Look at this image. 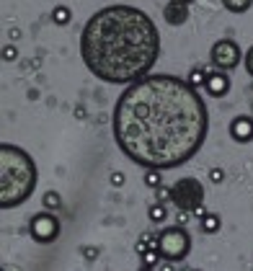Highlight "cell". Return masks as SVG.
<instances>
[{
	"label": "cell",
	"mask_w": 253,
	"mask_h": 271,
	"mask_svg": "<svg viewBox=\"0 0 253 271\" xmlns=\"http://www.w3.org/2000/svg\"><path fill=\"white\" fill-rule=\"evenodd\" d=\"M210 181H212V184H222V181H225V171H222V168H212V171H210Z\"/></svg>",
	"instance_id": "25"
},
{
	"label": "cell",
	"mask_w": 253,
	"mask_h": 271,
	"mask_svg": "<svg viewBox=\"0 0 253 271\" xmlns=\"http://www.w3.org/2000/svg\"><path fill=\"white\" fill-rule=\"evenodd\" d=\"M212 70H214V65H212V62H210V65H199V67H194V70L189 73L186 80H189L194 88H204V85H207V77H210Z\"/></svg>",
	"instance_id": "11"
},
{
	"label": "cell",
	"mask_w": 253,
	"mask_h": 271,
	"mask_svg": "<svg viewBox=\"0 0 253 271\" xmlns=\"http://www.w3.org/2000/svg\"><path fill=\"white\" fill-rule=\"evenodd\" d=\"M222 5L230 13H246V10H251L253 0H222Z\"/></svg>",
	"instance_id": "16"
},
{
	"label": "cell",
	"mask_w": 253,
	"mask_h": 271,
	"mask_svg": "<svg viewBox=\"0 0 253 271\" xmlns=\"http://www.w3.org/2000/svg\"><path fill=\"white\" fill-rule=\"evenodd\" d=\"M147 217H150V222H155V225H163L168 220V209H166L163 201H158V204H153L150 209H147Z\"/></svg>",
	"instance_id": "14"
},
{
	"label": "cell",
	"mask_w": 253,
	"mask_h": 271,
	"mask_svg": "<svg viewBox=\"0 0 253 271\" xmlns=\"http://www.w3.org/2000/svg\"><path fill=\"white\" fill-rule=\"evenodd\" d=\"M170 189H173L170 201H173L176 209H189V212H191L194 207L204 204V184H202L199 178L183 176V178H178Z\"/></svg>",
	"instance_id": "5"
},
{
	"label": "cell",
	"mask_w": 253,
	"mask_h": 271,
	"mask_svg": "<svg viewBox=\"0 0 253 271\" xmlns=\"http://www.w3.org/2000/svg\"><path fill=\"white\" fill-rule=\"evenodd\" d=\"M243 67H246V73L253 77V47H251V49L243 54Z\"/></svg>",
	"instance_id": "23"
},
{
	"label": "cell",
	"mask_w": 253,
	"mask_h": 271,
	"mask_svg": "<svg viewBox=\"0 0 253 271\" xmlns=\"http://www.w3.org/2000/svg\"><path fill=\"white\" fill-rule=\"evenodd\" d=\"M183 3H186V5H191V3H194V0H183Z\"/></svg>",
	"instance_id": "29"
},
{
	"label": "cell",
	"mask_w": 253,
	"mask_h": 271,
	"mask_svg": "<svg viewBox=\"0 0 253 271\" xmlns=\"http://www.w3.org/2000/svg\"><path fill=\"white\" fill-rule=\"evenodd\" d=\"M163 18L168 26H183L189 21V5L183 0H168L163 8Z\"/></svg>",
	"instance_id": "10"
},
{
	"label": "cell",
	"mask_w": 253,
	"mask_h": 271,
	"mask_svg": "<svg viewBox=\"0 0 253 271\" xmlns=\"http://www.w3.org/2000/svg\"><path fill=\"white\" fill-rule=\"evenodd\" d=\"M3 60H5V62L18 60V49H16V44H5V47H3Z\"/></svg>",
	"instance_id": "22"
},
{
	"label": "cell",
	"mask_w": 253,
	"mask_h": 271,
	"mask_svg": "<svg viewBox=\"0 0 253 271\" xmlns=\"http://www.w3.org/2000/svg\"><path fill=\"white\" fill-rule=\"evenodd\" d=\"M39 171L34 157L18 145H0V207L13 209L34 196Z\"/></svg>",
	"instance_id": "3"
},
{
	"label": "cell",
	"mask_w": 253,
	"mask_h": 271,
	"mask_svg": "<svg viewBox=\"0 0 253 271\" xmlns=\"http://www.w3.org/2000/svg\"><path fill=\"white\" fill-rule=\"evenodd\" d=\"M199 225H202V230H204L207 235H214V232H220V228H222V220H220V214L207 212L204 217L199 220Z\"/></svg>",
	"instance_id": "12"
},
{
	"label": "cell",
	"mask_w": 253,
	"mask_h": 271,
	"mask_svg": "<svg viewBox=\"0 0 253 271\" xmlns=\"http://www.w3.org/2000/svg\"><path fill=\"white\" fill-rule=\"evenodd\" d=\"M230 137L238 145H248L253 140V116H246V114L235 116L230 121Z\"/></svg>",
	"instance_id": "8"
},
{
	"label": "cell",
	"mask_w": 253,
	"mask_h": 271,
	"mask_svg": "<svg viewBox=\"0 0 253 271\" xmlns=\"http://www.w3.org/2000/svg\"><path fill=\"white\" fill-rule=\"evenodd\" d=\"M42 204H44V209H60L62 207V199H60V194L57 191H47V194L42 196Z\"/></svg>",
	"instance_id": "17"
},
{
	"label": "cell",
	"mask_w": 253,
	"mask_h": 271,
	"mask_svg": "<svg viewBox=\"0 0 253 271\" xmlns=\"http://www.w3.org/2000/svg\"><path fill=\"white\" fill-rule=\"evenodd\" d=\"M191 217H194V214L189 209H176V225H186Z\"/></svg>",
	"instance_id": "24"
},
{
	"label": "cell",
	"mask_w": 253,
	"mask_h": 271,
	"mask_svg": "<svg viewBox=\"0 0 253 271\" xmlns=\"http://www.w3.org/2000/svg\"><path fill=\"white\" fill-rule=\"evenodd\" d=\"M163 261L168 264H181L183 258L191 253V235L186 230V225H173V228H163L155 235V243H153Z\"/></svg>",
	"instance_id": "4"
},
{
	"label": "cell",
	"mask_w": 253,
	"mask_h": 271,
	"mask_svg": "<svg viewBox=\"0 0 253 271\" xmlns=\"http://www.w3.org/2000/svg\"><path fill=\"white\" fill-rule=\"evenodd\" d=\"M29 232L37 243H54L57 235H60V220L52 214V209H44L39 214H34L29 222Z\"/></svg>",
	"instance_id": "7"
},
{
	"label": "cell",
	"mask_w": 253,
	"mask_h": 271,
	"mask_svg": "<svg viewBox=\"0 0 253 271\" xmlns=\"http://www.w3.org/2000/svg\"><path fill=\"white\" fill-rule=\"evenodd\" d=\"M73 21V10L67 8V5H57L54 10H52V24H57V26H67Z\"/></svg>",
	"instance_id": "13"
},
{
	"label": "cell",
	"mask_w": 253,
	"mask_h": 271,
	"mask_svg": "<svg viewBox=\"0 0 253 271\" xmlns=\"http://www.w3.org/2000/svg\"><path fill=\"white\" fill-rule=\"evenodd\" d=\"M109 181H111V186H124V173H119V171H114Z\"/></svg>",
	"instance_id": "26"
},
{
	"label": "cell",
	"mask_w": 253,
	"mask_h": 271,
	"mask_svg": "<svg viewBox=\"0 0 253 271\" xmlns=\"http://www.w3.org/2000/svg\"><path fill=\"white\" fill-rule=\"evenodd\" d=\"M75 116H78V119H85V109L78 106V109H75Z\"/></svg>",
	"instance_id": "28"
},
{
	"label": "cell",
	"mask_w": 253,
	"mask_h": 271,
	"mask_svg": "<svg viewBox=\"0 0 253 271\" xmlns=\"http://www.w3.org/2000/svg\"><path fill=\"white\" fill-rule=\"evenodd\" d=\"M145 184L150 186V189H158L160 184H163V176H160L158 168H147V173H145Z\"/></svg>",
	"instance_id": "19"
},
{
	"label": "cell",
	"mask_w": 253,
	"mask_h": 271,
	"mask_svg": "<svg viewBox=\"0 0 253 271\" xmlns=\"http://www.w3.org/2000/svg\"><path fill=\"white\" fill-rule=\"evenodd\" d=\"M204 90L210 96H214V98H225L230 93V75L225 70H217V67H214V70L210 73V77H207Z\"/></svg>",
	"instance_id": "9"
},
{
	"label": "cell",
	"mask_w": 253,
	"mask_h": 271,
	"mask_svg": "<svg viewBox=\"0 0 253 271\" xmlns=\"http://www.w3.org/2000/svg\"><path fill=\"white\" fill-rule=\"evenodd\" d=\"M114 142L129 163L173 171L204 148L210 111L189 80L145 75L119 93L111 111Z\"/></svg>",
	"instance_id": "1"
},
{
	"label": "cell",
	"mask_w": 253,
	"mask_h": 271,
	"mask_svg": "<svg viewBox=\"0 0 253 271\" xmlns=\"http://www.w3.org/2000/svg\"><path fill=\"white\" fill-rule=\"evenodd\" d=\"M191 214H194V217H197V220H202L204 214H207V207H204V204H199V207H194V209H191Z\"/></svg>",
	"instance_id": "27"
},
{
	"label": "cell",
	"mask_w": 253,
	"mask_h": 271,
	"mask_svg": "<svg viewBox=\"0 0 253 271\" xmlns=\"http://www.w3.org/2000/svg\"><path fill=\"white\" fill-rule=\"evenodd\" d=\"M153 243H155V235H150V232H142V238L134 243V253L137 256H142L147 248H153Z\"/></svg>",
	"instance_id": "18"
},
{
	"label": "cell",
	"mask_w": 253,
	"mask_h": 271,
	"mask_svg": "<svg viewBox=\"0 0 253 271\" xmlns=\"http://www.w3.org/2000/svg\"><path fill=\"white\" fill-rule=\"evenodd\" d=\"M170 194H173V189H170V186L160 184V186L155 189V196H158V201H163V204H166V201H170Z\"/></svg>",
	"instance_id": "20"
},
{
	"label": "cell",
	"mask_w": 253,
	"mask_h": 271,
	"mask_svg": "<svg viewBox=\"0 0 253 271\" xmlns=\"http://www.w3.org/2000/svg\"><path fill=\"white\" fill-rule=\"evenodd\" d=\"M140 258H142V266H145V269H158V264L163 261V256H160V251H158L155 245L147 248V251H145Z\"/></svg>",
	"instance_id": "15"
},
{
	"label": "cell",
	"mask_w": 253,
	"mask_h": 271,
	"mask_svg": "<svg viewBox=\"0 0 253 271\" xmlns=\"http://www.w3.org/2000/svg\"><path fill=\"white\" fill-rule=\"evenodd\" d=\"M160 54V34L145 10L114 3L96 10L80 34V57L98 80L129 85L150 75Z\"/></svg>",
	"instance_id": "2"
},
{
	"label": "cell",
	"mask_w": 253,
	"mask_h": 271,
	"mask_svg": "<svg viewBox=\"0 0 253 271\" xmlns=\"http://www.w3.org/2000/svg\"><path fill=\"white\" fill-rule=\"evenodd\" d=\"M240 60H243V52H240L235 39H220V41H214L212 49H210V62L217 70L230 73L240 65Z\"/></svg>",
	"instance_id": "6"
},
{
	"label": "cell",
	"mask_w": 253,
	"mask_h": 271,
	"mask_svg": "<svg viewBox=\"0 0 253 271\" xmlns=\"http://www.w3.org/2000/svg\"><path fill=\"white\" fill-rule=\"evenodd\" d=\"M80 253H83V258H85L88 264H93L96 258H98V248L96 245H83V251H80Z\"/></svg>",
	"instance_id": "21"
}]
</instances>
